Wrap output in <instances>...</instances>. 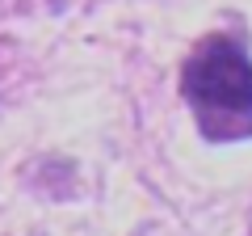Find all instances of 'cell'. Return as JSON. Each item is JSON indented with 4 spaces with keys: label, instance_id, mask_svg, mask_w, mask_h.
<instances>
[{
    "label": "cell",
    "instance_id": "obj_1",
    "mask_svg": "<svg viewBox=\"0 0 252 236\" xmlns=\"http://www.w3.org/2000/svg\"><path fill=\"white\" fill-rule=\"evenodd\" d=\"M181 97L210 144L252 139V59L231 34H206L181 64Z\"/></svg>",
    "mask_w": 252,
    "mask_h": 236
}]
</instances>
